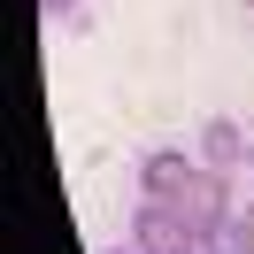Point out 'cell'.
I'll return each instance as SVG.
<instances>
[{
    "mask_svg": "<svg viewBox=\"0 0 254 254\" xmlns=\"http://www.w3.org/2000/svg\"><path fill=\"white\" fill-rule=\"evenodd\" d=\"M170 208H177V223H185V239L208 254L216 239H231V223H239V216H231V170H208V162H200V170L177 185Z\"/></svg>",
    "mask_w": 254,
    "mask_h": 254,
    "instance_id": "cell-1",
    "label": "cell"
},
{
    "mask_svg": "<svg viewBox=\"0 0 254 254\" xmlns=\"http://www.w3.org/2000/svg\"><path fill=\"white\" fill-rule=\"evenodd\" d=\"M131 247H139V254H185L192 239H185V223H177V208L139 200V208H131Z\"/></svg>",
    "mask_w": 254,
    "mask_h": 254,
    "instance_id": "cell-2",
    "label": "cell"
},
{
    "mask_svg": "<svg viewBox=\"0 0 254 254\" xmlns=\"http://www.w3.org/2000/svg\"><path fill=\"white\" fill-rule=\"evenodd\" d=\"M192 170H200L192 154H177V146H154V154L139 162V200H162V208H170V200H177V185H185Z\"/></svg>",
    "mask_w": 254,
    "mask_h": 254,
    "instance_id": "cell-3",
    "label": "cell"
},
{
    "mask_svg": "<svg viewBox=\"0 0 254 254\" xmlns=\"http://www.w3.org/2000/svg\"><path fill=\"white\" fill-rule=\"evenodd\" d=\"M247 154H254V146H247V131H239L231 116H208V124H200V162H208V170H239Z\"/></svg>",
    "mask_w": 254,
    "mask_h": 254,
    "instance_id": "cell-4",
    "label": "cell"
},
{
    "mask_svg": "<svg viewBox=\"0 0 254 254\" xmlns=\"http://www.w3.org/2000/svg\"><path fill=\"white\" fill-rule=\"evenodd\" d=\"M231 231H239V247H247V254H254V200H247V208H239V223H231Z\"/></svg>",
    "mask_w": 254,
    "mask_h": 254,
    "instance_id": "cell-5",
    "label": "cell"
},
{
    "mask_svg": "<svg viewBox=\"0 0 254 254\" xmlns=\"http://www.w3.org/2000/svg\"><path fill=\"white\" fill-rule=\"evenodd\" d=\"M208 254H247V247H239V231H231V239H216V247H208Z\"/></svg>",
    "mask_w": 254,
    "mask_h": 254,
    "instance_id": "cell-6",
    "label": "cell"
},
{
    "mask_svg": "<svg viewBox=\"0 0 254 254\" xmlns=\"http://www.w3.org/2000/svg\"><path fill=\"white\" fill-rule=\"evenodd\" d=\"M39 8H47V16H69V8H77V0H39Z\"/></svg>",
    "mask_w": 254,
    "mask_h": 254,
    "instance_id": "cell-7",
    "label": "cell"
},
{
    "mask_svg": "<svg viewBox=\"0 0 254 254\" xmlns=\"http://www.w3.org/2000/svg\"><path fill=\"white\" fill-rule=\"evenodd\" d=\"M108 254H139V247H108Z\"/></svg>",
    "mask_w": 254,
    "mask_h": 254,
    "instance_id": "cell-8",
    "label": "cell"
},
{
    "mask_svg": "<svg viewBox=\"0 0 254 254\" xmlns=\"http://www.w3.org/2000/svg\"><path fill=\"white\" fill-rule=\"evenodd\" d=\"M247 170H254V154H247Z\"/></svg>",
    "mask_w": 254,
    "mask_h": 254,
    "instance_id": "cell-9",
    "label": "cell"
},
{
    "mask_svg": "<svg viewBox=\"0 0 254 254\" xmlns=\"http://www.w3.org/2000/svg\"><path fill=\"white\" fill-rule=\"evenodd\" d=\"M185 254H200V247H185Z\"/></svg>",
    "mask_w": 254,
    "mask_h": 254,
    "instance_id": "cell-10",
    "label": "cell"
},
{
    "mask_svg": "<svg viewBox=\"0 0 254 254\" xmlns=\"http://www.w3.org/2000/svg\"><path fill=\"white\" fill-rule=\"evenodd\" d=\"M247 8H254V0H247Z\"/></svg>",
    "mask_w": 254,
    "mask_h": 254,
    "instance_id": "cell-11",
    "label": "cell"
}]
</instances>
